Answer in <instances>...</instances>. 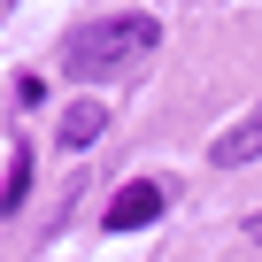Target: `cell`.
<instances>
[{"label":"cell","instance_id":"1","mask_svg":"<svg viewBox=\"0 0 262 262\" xmlns=\"http://www.w3.org/2000/svg\"><path fill=\"white\" fill-rule=\"evenodd\" d=\"M155 39H162V31H155V16H93L85 31H70L62 70H70L77 85H100V77H123V70L139 62Z\"/></svg>","mask_w":262,"mask_h":262},{"label":"cell","instance_id":"2","mask_svg":"<svg viewBox=\"0 0 262 262\" xmlns=\"http://www.w3.org/2000/svg\"><path fill=\"white\" fill-rule=\"evenodd\" d=\"M155 216H162V185H155V178H131V185H116L100 231H139V224H155Z\"/></svg>","mask_w":262,"mask_h":262},{"label":"cell","instance_id":"3","mask_svg":"<svg viewBox=\"0 0 262 262\" xmlns=\"http://www.w3.org/2000/svg\"><path fill=\"white\" fill-rule=\"evenodd\" d=\"M254 155H262V108H254L247 123H231V131L208 139V170H247Z\"/></svg>","mask_w":262,"mask_h":262},{"label":"cell","instance_id":"4","mask_svg":"<svg viewBox=\"0 0 262 262\" xmlns=\"http://www.w3.org/2000/svg\"><path fill=\"white\" fill-rule=\"evenodd\" d=\"M100 131H108V108H100V100H77V108L62 116V147H93Z\"/></svg>","mask_w":262,"mask_h":262},{"label":"cell","instance_id":"5","mask_svg":"<svg viewBox=\"0 0 262 262\" xmlns=\"http://www.w3.org/2000/svg\"><path fill=\"white\" fill-rule=\"evenodd\" d=\"M24 193H31V147L8 162V185H0V216H16V208H24Z\"/></svg>","mask_w":262,"mask_h":262},{"label":"cell","instance_id":"6","mask_svg":"<svg viewBox=\"0 0 262 262\" xmlns=\"http://www.w3.org/2000/svg\"><path fill=\"white\" fill-rule=\"evenodd\" d=\"M247 231H254V239H262V208H254V216H247Z\"/></svg>","mask_w":262,"mask_h":262},{"label":"cell","instance_id":"7","mask_svg":"<svg viewBox=\"0 0 262 262\" xmlns=\"http://www.w3.org/2000/svg\"><path fill=\"white\" fill-rule=\"evenodd\" d=\"M0 16H8V0H0Z\"/></svg>","mask_w":262,"mask_h":262}]
</instances>
